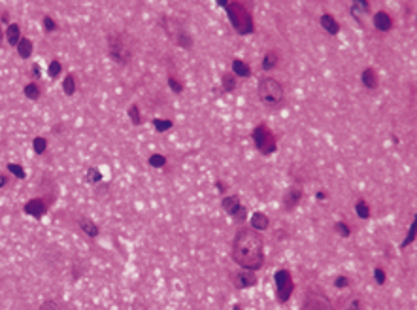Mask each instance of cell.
<instances>
[{
  "label": "cell",
  "instance_id": "cell-9",
  "mask_svg": "<svg viewBox=\"0 0 417 310\" xmlns=\"http://www.w3.org/2000/svg\"><path fill=\"white\" fill-rule=\"evenodd\" d=\"M230 280H232V286L236 289H247L253 288L257 284V276L253 270H246V268H240L230 274Z\"/></svg>",
  "mask_w": 417,
  "mask_h": 310
},
{
  "label": "cell",
  "instance_id": "cell-39",
  "mask_svg": "<svg viewBox=\"0 0 417 310\" xmlns=\"http://www.w3.org/2000/svg\"><path fill=\"white\" fill-rule=\"evenodd\" d=\"M8 171L11 172V174H15V176H17V178H25V169H23V167H19V165H13V163H10V165H8Z\"/></svg>",
  "mask_w": 417,
  "mask_h": 310
},
{
  "label": "cell",
  "instance_id": "cell-1",
  "mask_svg": "<svg viewBox=\"0 0 417 310\" xmlns=\"http://www.w3.org/2000/svg\"><path fill=\"white\" fill-rule=\"evenodd\" d=\"M232 261L246 270H261L265 267V240L251 227H242L236 231L230 246Z\"/></svg>",
  "mask_w": 417,
  "mask_h": 310
},
{
  "label": "cell",
  "instance_id": "cell-19",
  "mask_svg": "<svg viewBox=\"0 0 417 310\" xmlns=\"http://www.w3.org/2000/svg\"><path fill=\"white\" fill-rule=\"evenodd\" d=\"M6 38H8V44L10 45H17L19 44V40H21V27L17 25V23H11L10 27H8V31H6Z\"/></svg>",
  "mask_w": 417,
  "mask_h": 310
},
{
  "label": "cell",
  "instance_id": "cell-17",
  "mask_svg": "<svg viewBox=\"0 0 417 310\" xmlns=\"http://www.w3.org/2000/svg\"><path fill=\"white\" fill-rule=\"evenodd\" d=\"M278 64H279V53L276 51V49H270V51H266V53H265V57H263V63H261V66H263V70L270 72V70L278 68Z\"/></svg>",
  "mask_w": 417,
  "mask_h": 310
},
{
  "label": "cell",
  "instance_id": "cell-5",
  "mask_svg": "<svg viewBox=\"0 0 417 310\" xmlns=\"http://www.w3.org/2000/svg\"><path fill=\"white\" fill-rule=\"evenodd\" d=\"M274 286H276V299H278L279 305H285L293 291H295V280H293V274L287 268H279L274 274Z\"/></svg>",
  "mask_w": 417,
  "mask_h": 310
},
{
  "label": "cell",
  "instance_id": "cell-6",
  "mask_svg": "<svg viewBox=\"0 0 417 310\" xmlns=\"http://www.w3.org/2000/svg\"><path fill=\"white\" fill-rule=\"evenodd\" d=\"M108 51H110V57L119 64H127L132 57L130 47L127 45V38L121 32L108 36Z\"/></svg>",
  "mask_w": 417,
  "mask_h": 310
},
{
  "label": "cell",
  "instance_id": "cell-24",
  "mask_svg": "<svg viewBox=\"0 0 417 310\" xmlns=\"http://www.w3.org/2000/svg\"><path fill=\"white\" fill-rule=\"evenodd\" d=\"M332 229H334L336 235L342 236V238H349L351 236V227L345 223V221H336V223L332 225Z\"/></svg>",
  "mask_w": 417,
  "mask_h": 310
},
{
  "label": "cell",
  "instance_id": "cell-38",
  "mask_svg": "<svg viewBox=\"0 0 417 310\" xmlns=\"http://www.w3.org/2000/svg\"><path fill=\"white\" fill-rule=\"evenodd\" d=\"M42 23H43V31H45V32H53V31H57V23H55L53 19L49 17V15H45Z\"/></svg>",
  "mask_w": 417,
  "mask_h": 310
},
{
  "label": "cell",
  "instance_id": "cell-7",
  "mask_svg": "<svg viewBox=\"0 0 417 310\" xmlns=\"http://www.w3.org/2000/svg\"><path fill=\"white\" fill-rule=\"evenodd\" d=\"M221 208H223L225 212L230 216L234 221H246L247 210H246V206H242L238 195H227V197H223Z\"/></svg>",
  "mask_w": 417,
  "mask_h": 310
},
{
  "label": "cell",
  "instance_id": "cell-37",
  "mask_svg": "<svg viewBox=\"0 0 417 310\" xmlns=\"http://www.w3.org/2000/svg\"><path fill=\"white\" fill-rule=\"evenodd\" d=\"M38 310H61V307H59V303L53 299H47L43 301L42 305H40V309Z\"/></svg>",
  "mask_w": 417,
  "mask_h": 310
},
{
  "label": "cell",
  "instance_id": "cell-27",
  "mask_svg": "<svg viewBox=\"0 0 417 310\" xmlns=\"http://www.w3.org/2000/svg\"><path fill=\"white\" fill-rule=\"evenodd\" d=\"M63 91H64V95H68V96H72L76 93V82H74V76L72 74H68L64 78Z\"/></svg>",
  "mask_w": 417,
  "mask_h": 310
},
{
  "label": "cell",
  "instance_id": "cell-3",
  "mask_svg": "<svg viewBox=\"0 0 417 310\" xmlns=\"http://www.w3.org/2000/svg\"><path fill=\"white\" fill-rule=\"evenodd\" d=\"M257 95H259V98H261L263 104L276 108L283 102L285 91H283V86L279 84L276 78H268V76H265V78L259 80Z\"/></svg>",
  "mask_w": 417,
  "mask_h": 310
},
{
  "label": "cell",
  "instance_id": "cell-21",
  "mask_svg": "<svg viewBox=\"0 0 417 310\" xmlns=\"http://www.w3.org/2000/svg\"><path fill=\"white\" fill-rule=\"evenodd\" d=\"M17 53H19L21 59H29V57H31L32 42L29 38H21V40H19V44H17Z\"/></svg>",
  "mask_w": 417,
  "mask_h": 310
},
{
  "label": "cell",
  "instance_id": "cell-34",
  "mask_svg": "<svg viewBox=\"0 0 417 310\" xmlns=\"http://www.w3.org/2000/svg\"><path fill=\"white\" fill-rule=\"evenodd\" d=\"M168 86H170V89L176 93V95H180L183 91V84L180 82V80H176L174 76H168Z\"/></svg>",
  "mask_w": 417,
  "mask_h": 310
},
{
  "label": "cell",
  "instance_id": "cell-28",
  "mask_svg": "<svg viewBox=\"0 0 417 310\" xmlns=\"http://www.w3.org/2000/svg\"><path fill=\"white\" fill-rule=\"evenodd\" d=\"M32 148H34V151H36L38 155H42L43 151L47 150V140L42 138V136H36V138L32 140Z\"/></svg>",
  "mask_w": 417,
  "mask_h": 310
},
{
  "label": "cell",
  "instance_id": "cell-12",
  "mask_svg": "<svg viewBox=\"0 0 417 310\" xmlns=\"http://www.w3.org/2000/svg\"><path fill=\"white\" fill-rule=\"evenodd\" d=\"M374 27H376V31H379V32H391L393 31V17H391L387 11L379 10L374 15Z\"/></svg>",
  "mask_w": 417,
  "mask_h": 310
},
{
  "label": "cell",
  "instance_id": "cell-26",
  "mask_svg": "<svg viewBox=\"0 0 417 310\" xmlns=\"http://www.w3.org/2000/svg\"><path fill=\"white\" fill-rule=\"evenodd\" d=\"M174 38H176V42L180 44L182 47H185V49H189V47H192V38H191V36H189V34H187V32L183 31V29H182V31H180V32H178V34H176Z\"/></svg>",
  "mask_w": 417,
  "mask_h": 310
},
{
  "label": "cell",
  "instance_id": "cell-35",
  "mask_svg": "<svg viewBox=\"0 0 417 310\" xmlns=\"http://www.w3.org/2000/svg\"><path fill=\"white\" fill-rule=\"evenodd\" d=\"M100 180H102V174H100L98 169H89V171H87V182L96 183V182H100Z\"/></svg>",
  "mask_w": 417,
  "mask_h": 310
},
{
  "label": "cell",
  "instance_id": "cell-25",
  "mask_svg": "<svg viewBox=\"0 0 417 310\" xmlns=\"http://www.w3.org/2000/svg\"><path fill=\"white\" fill-rule=\"evenodd\" d=\"M221 87L225 93H232L236 89V76L234 74H225L221 80Z\"/></svg>",
  "mask_w": 417,
  "mask_h": 310
},
{
  "label": "cell",
  "instance_id": "cell-40",
  "mask_svg": "<svg viewBox=\"0 0 417 310\" xmlns=\"http://www.w3.org/2000/svg\"><path fill=\"white\" fill-rule=\"evenodd\" d=\"M61 68H63V66H61V63H59V61H51V64H49V76H51V78H57V76L61 74Z\"/></svg>",
  "mask_w": 417,
  "mask_h": 310
},
{
  "label": "cell",
  "instance_id": "cell-15",
  "mask_svg": "<svg viewBox=\"0 0 417 310\" xmlns=\"http://www.w3.org/2000/svg\"><path fill=\"white\" fill-rule=\"evenodd\" d=\"M370 11V2L368 0H357V2H353L351 4V15L355 17V21L359 23L361 27H363V15L364 13H368Z\"/></svg>",
  "mask_w": 417,
  "mask_h": 310
},
{
  "label": "cell",
  "instance_id": "cell-23",
  "mask_svg": "<svg viewBox=\"0 0 417 310\" xmlns=\"http://www.w3.org/2000/svg\"><path fill=\"white\" fill-rule=\"evenodd\" d=\"M23 93H25L27 98H31V100H38L42 96V89H40L38 84H27L25 89H23Z\"/></svg>",
  "mask_w": 417,
  "mask_h": 310
},
{
  "label": "cell",
  "instance_id": "cell-8",
  "mask_svg": "<svg viewBox=\"0 0 417 310\" xmlns=\"http://www.w3.org/2000/svg\"><path fill=\"white\" fill-rule=\"evenodd\" d=\"M300 310H334V307L331 301L327 299V295H323L321 291H315V289H310L306 293V299L302 303Z\"/></svg>",
  "mask_w": 417,
  "mask_h": 310
},
{
  "label": "cell",
  "instance_id": "cell-20",
  "mask_svg": "<svg viewBox=\"0 0 417 310\" xmlns=\"http://www.w3.org/2000/svg\"><path fill=\"white\" fill-rule=\"evenodd\" d=\"M77 223H79V229H81V231H83L87 236H93V238H95V236H98V227H96V223H93L91 220L81 218Z\"/></svg>",
  "mask_w": 417,
  "mask_h": 310
},
{
  "label": "cell",
  "instance_id": "cell-22",
  "mask_svg": "<svg viewBox=\"0 0 417 310\" xmlns=\"http://www.w3.org/2000/svg\"><path fill=\"white\" fill-rule=\"evenodd\" d=\"M355 212H357V216L361 220H370V206H368V203L364 199H359L355 203Z\"/></svg>",
  "mask_w": 417,
  "mask_h": 310
},
{
  "label": "cell",
  "instance_id": "cell-36",
  "mask_svg": "<svg viewBox=\"0 0 417 310\" xmlns=\"http://www.w3.org/2000/svg\"><path fill=\"white\" fill-rule=\"evenodd\" d=\"M374 280H376V284H379V286H383V284H385L387 276H385V270L381 267H376L374 268Z\"/></svg>",
  "mask_w": 417,
  "mask_h": 310
},
{
  "label": "cell",
  "instance_id": "cell-16",
  "mask_svg": "<svg viewBox=\"0 0 417 310\" xmlns=\"http://www.w3.org/2000/svg\"><path fill=\"white\" fill-rule=\"evenodd\" d=\"M25 212L34 216V218H42L47 212V206H45V203H43L42 199H32V201H29V203L25 204Z\"/></svg>",
  "mask_w": 417,
  "mask_h": 310
},
{
  "label": "cell",
  "instance_id": "cell-33",
  "mask_svg": "<svg viewBox=\"0 0 417 310\" xmlns=\"http://www.w3.org/2000/svg\"><path fill=\"white\" fill-rule=\"evenodd\" d=\"M414 238H416V221H412V225H410V231H408V236L402 240V244H400V248H406L410 246L412 242H414Z\"/></svg>",
  "mask_w": 417,
  "mask_h": 310
},
{
  "label": "cell",
  "instance_id": "cell-18",
  "mask_svg": "<svg viewBox=\"0 0 417 310\" xmlns=\"http://www.w3.org/2000/svg\"><path fill=\"white\" fill-rule=\"evenodd\" d=\"M232 74L238 76V78H249L251 76V66L242 61V59H234L232 61Z\"/></svg>",
  "mask_w": 417,
  "mask_h": 310
},
{
  "label": "cell",
  "instance_id": "cell-4",
  "mask_svg": "<svg viewBox=\"0 0 417 310\" xmlns=\"http://www.w3.org/2000/svg\"><path fill=\"white\" fill-rule=\"evenodd\" d=\"M251 138H253L255 148L261 151L263 155H272L274 151L278 150L276 134L268 129L266 123H259V125H255L253 133H251Z\"/></svg>",
  "mask_w": 417,
  "mask_h": 310
},
{
  "label": "cell",
  "instance_id": "cell-42",
  "mask_svg": "<svg viewBox=\"0 0 417 310\" xmlns=\"http://www.w3.org/2000/svg\"><path fill=\"white\" fill-rule=\"evenodd\" d=\"M315 199H317V201H325V199H327V193H325V191H317V193H315Z\"/></svg>",
  "mask_w": 417,
  "mask_h": 310
},
{
  "label": "cell",
  "instance_id": "cell-11",
  "mask_svg": "<svg viewBox=\"0 0 417 310\" xmlns=\"http://www.w3.org/2000/svg\"><path fill=\"white\" fill-rule=\"evenodd\" d=\"M319 25L321 29L327 32V34H331V36H336L340 32V23L336 21V17L332 13H321Z\"/></svg>",
  "mask_w": 417,
  "mask_h": 310
},
{
  "label": "cell",
  "instance_id": "cell-14",
  "mask_svg": "<svg viewBox=\"0 0 417 310\" xmlns=\"http://www.w3.org/2000/svg\"><path fill=\"white\" fill-rule=\"evenodd\" d=\"M361 84H363L366 89H378L379 86V78L376 74V70L372 66H366L363 72H361Z\"/></svg>",
  "mask_w": 417,
  "mask_h": 310
},
{
  "label": "cell",
  "instance_id": "cell-46",
  "mask_svg": "<svg viewBox=\"0 0 417 310\" xmlns=\"http://www.w3.org/2000/svg\"><path fill=\"white\" fill-rule=\"evenodd\" d=\"M242 309V307H240V305H234V310H240Z\"/></svg>",
  "mask_w": 417,
  "mask_h": 310
},
{
  "label": "cell",
  "instance_id": "cell-41",
  "mask_svg": "<svg viewBox=\"0 0 417 310\" xmlns=\"http://www.w3.org/2000/svg\"><path fill=\"white\" fill-rule=\"evenodd\" d=\"M334 286H336L338 289L349 288V278H347V276H336V280H334Z\"/></svg>",
  "mask_w": 417,
  "mask_h": 310
},
{
  "label": "cell",
  "instance_id": "cell-43",
  "mask_svg": "<svg viewBox=\"0 0 417 310\" xmlns=\"http://www.w3.org/2000/svg\"><path fill=\"white\" fill-rule=\"evenodd\" d=\"M215 185H217V187H219V191H221V193H225V191H227V185H225V183L221 182V180H217V183H215Z\"/></svg>",
  "mask_w": 417,
  "mask_h": 310
},
{
  "label": "cell",
  "instance_id": "cell-31",
  "mask_svg": "<svg viewBox=\"0 0 417 310\" xmlns=\"http://www.w3.org/2000/svg\"><path fill=\"white\" fill-rule=\"evenodd\" d=\"M345 310H364V303L361 297H351L349 303L345 305Z\"/></svg>",
  "mask_w": 417,
  "mask_h": 310
},
{
  "label": "cell",
  "instance_id": "cell-13",
  "mask_svg": "<svg viewBox=\"0 0 417 310\" xmlns=\"http://www.w3.org/2000/svg\"><path fill=\"white\" fill-rule=\"evenodd\" d=\"M249 225H251L253 231L263 233V231H266L270 227V220H268V216L265 212H253L251 218H249Z\"/></svg>",
  "mask_w": 417,
  "mask_h": 310
},
{
  "label": "cell",
  "instance_id": "cell-2",
  "mask_svg": "<svg viewBox=\"0 0 417 310\" xmlns=\"http://www.w3.org/2000/svg\"><path fill=\"white\" fill-rule=\"evenodd\" d=\"M219 6H223L228 19H230V25L238 34L246 36V34H253L255 32V23H253V15L247 8L246 4L242 2H223L219 0L217 2Z\"/></svg>",
  "mask_w": 417,
  "mask_h": 310
},
{
  "label": "cell",
  "instance_id": "cell-45",
  "mask_svg": "<svg viewBox=\"0 0 417 310\" xmlns=\"http://www.w3.org/2000/svg\"><path fill=\"white\" fill-rule=\"evenodd\" d=\"M2 38H4V32H2V27H0V42H2Z\"/></svg>",
  "mask_w": 417,
  "mask_h": 310
},
{
  "label": "cell",
  "instance_id": "cell-44",
  "mask_svg": "<svg viewBox=\"0 0 417 310\" xmlns=\"http://www.w3.org/2000/svg\"><path fill=\"white\" fill-rule=\"evenodd\" d=\"M6 185V176H0V187Z\"/></svg>",
  "mask_w": 417,
  "mask_h": 310
},
{
  "label": "cell",
  "instance_id": "cell-32",
  "mask_svg": "<svg viewBox=\"0 0 417 310\" xmlns=\"http://www.w3.org/2000/svg\"><path fill=\"white\" fill-rule=\"evenodd\" d=\"M128 116H130V121H132V125H140L142 123V118H140V110L136 104H132V106L128 108Z\"/></svg>",
  "mask_w": 417,
  "mask_h": 310
},
{
  "label": "cell",
  "instance_id": "cell-10",
  "mask_svg": "<svg viewBox=\"0 0 417 310\" xmlns=\"http://www.w3.org/2000/svg\"><path fill=\"white\" fill-rule=\"evenodd\" d=\"M302 199H304V189L302 187H299V185L289 187L285 197H283V210H295Z\"/></svg>",
  "mask_w": 417,
  "mask_h": 310
},
{
  "label": "cell",
  "instance_id": "cell-30",
  "mask_svg": "<svg viewBox=\"0 0 417 310\" xmlns=\"http://www.w3.org/2000/svg\"><path fill=\"white\" fill-rule=\"evenodd\" d=\"M153 127L157 129L159 133H164V131L172 129V121H168V119H159V118H155V119H153Z\"/></svg>",
  "mask_w": 417,
  "mask_h": 310
},
{
  "label": "cell",
  "instance_id": "cell-29",
  "mask_svg": "<svg viewBox=\"0 0 417 310\" xmlns=\"http://www.w3.org/2000/svg\"><path fill=\"white\" fill-rule=\"evenodd\" d=\"M150 165L151 167H155V169H162V167L166 165V157L160 155V153H153L150 157Z\"/></svg>",
  "mask_w": 417,
  "mask_h": 310
}]
</instances>
